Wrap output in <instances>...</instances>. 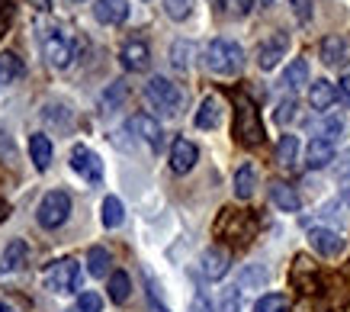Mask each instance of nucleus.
<instances>
[{"label":"nucleus","instance_id":"nucleus-1","mask_svg":"<svg viewBox=\"0 0 350 312\" xmlns=\"http://www.w3.org/2000/svg\"><path fill=\"white\" fill-rule=\"evenodd\" d=\"M202 65L219 77H234L244 68V49L232 39H213L202 52Z\"/></svg>","mask_w":350,"mask_h":312},{"label":"nucleus","instance_id":"nucleus-2","mask_svg":"<svg viewBox=\"0 0 350 312\" xmlns=\"http://www.w3.org/2000/svg\"><path fill=\"white\" fill-rule=\"evenodd\" d=\"M234 139L241 142L244 148H257L264 145V122H260V109L254 107L251 97L234 100Z\"/></svg>","mask_w":350,"mask_h":312},{"label":"nucleus","instance_id":"nucleus-3","mask_svg":"<svg viewBox=\"0 0 350 312\" xmlns=\"http://www.w3.org/2000/svg\"><path fill=\"white\" fill-rule=\"evenodd\" d=\"M145 100H148L158 113H164V116H177L183 107L180 87L174 84V81H167V77H161V75L151 77L148 84H145Z\"/></svg>","mask_w":350,"mask_h":312},{"label":"nucleus","instance_id":"nucleus-4","mask_svg":"<svg viewBox=\"0 0 350 312\" xmlns=\"http://www.w3.org/2000/svg\"><path fill=\"white\" fill-rule=\"evenodd\" d=\"M42 55L52 68H68L75 58V36L64 26H49L42 33Z\"/></svg>","mask_w":350,"mask_h":312},{"label":"nucleus","instance_id":"nucleus-5","mask_svg":"<svg viewBox=\"0 0 350 312\" xmlns=\"http://www.w3.org/2000/svg\"><path fill=\"white\" fill-rule=\"evenodd\" d=\"M45 287L52 293H75L81 290V268L75 258H62L52 261L45 270Z\"/></svg>","mask_w":350,"mask_h":312},{"label":"nucleus","instance_id":"nucleus-6","mask_svg":"<svg viewBox=\"0 0 350 312\" xmlns=\"http://www.w3.org/2000/svg\"><path fill=\"white\" fill-rule=\"evenodd\" d=\"M68 213H71V196L64 190H49L42 196V203H39V209H36V219H39L42 229H58L64 226Z\"/></svg>","mask_w":350,"mask_h":312},{"label":"nucleus","instance_id":"nucleus-7","mask_svg":"<svg viewBox=\"0 0 350 312\" xmlns=\"http://www.w3.org/2000/svg\"><path fill=\"white\" fill-rule=\"evenodd\" d=\"M215 235L232 238V242H247L257 232V219L251 213H238V209H222V219L215 222Z\"/></svg>","mask_w":350,"mask_h":312},{"label":"nucleus","instance_id":"nucleus-8","mask_svg":"<svg viewBox=\"0 0 350 312\" xmlns=\"http://www.w3.org/2000/svg\"><path fill=\"white\" fill-rule=\"evenodd\" d=\"M286 52H289V33H270L264 39V42L257 45V65L264 68V71H273L283 58H286Z\"/></svg>","mask_w":350,"mask_h":312},{"label":"nucleus","instance_id":"nucleus-9","mask_svg":"<svg viewBox=\"0 0 350 312\" xmlns=\"http://www.w3.org/2000/svg\"><path fill=\"white\" fill-rule=\"evenodd\" d=\"M71 168H75L87 183L103 181V161H100V155H94L87 145H75V148H71Z\"/></svg>","mask_w":350,"mask_h":312},{"label":"nucleus","instance_id":"nucleus-10","mask_svg":"<svg viewBox=\"0 0 350 312\" xmlns=\"http://www.w3.org/2000/svg\"><path fill=\"white\" fill-rule=\"evenodd\" d=\"M196 161H200V148L193 145L190 139H174V145H170V171L174 174H190L193 168H196Z\"/></svg>","mask_w":350,"mask_h":312},{"label":"nucleus","instance_id":"nucleus-11","mask_svg":"<svg viewBox=\"0 0 350 312\" xmlns=\"http://www.w3.org/2000/svg\"><path fill=\"white\" fill-rule=\"evenodd\" d=\"M319 52H321V62H325L328 68L350 65V39L347 36H325Z\"/></svg>","mask_w":350,"mask_h":312},{"label":"nucleus","instance_id":"nucleus-12","mask_svg":"<svg viewBox=\"0 0 350 312\" xmlns=\"http://www.w3.org/2000/svg\"><path fill=\"white\" fill-rule=\"evenodd\" d=\"M26 264H29V245L23 238H13L10 245L3 248V255H0V277L20 274Z\"/></svg>","mask_w":350,"mask_h":312},{"label":"nucleus","instance_id":"nucleus-13","mask_svg":"<svg viewBox=\"0 0 350 312\" xmlns=\"http://www.w3.org/2000/svg\"><path fill=\"white\" fill-rule=\"evenodd\" d=\"M308 242H312V248L319 251L321 258H338L340 251H344V238H340V232H334V229H312L308 232Z\"/></svg>","mask_w":350,"mask_h":312},{"label":"nucleus","instance_id":"nucleus-14","mask_svg":"<svg viewBox=\"0 0 350 312\" xmlns=\"http://www.w3.org/2000/svg\"><path fill=\"white\" fill-rule=\"evenodd\" d=\"M129 132H135L142 142H148L151 148H161V142H164V132H161V122L148 113H135V116L129 119Z\"/></svg>","mask_w":350,"mask_h":312},{"label":"nucleus","instance_id":"nucleus-15","mask_svg":"<svg viewBox=\"0 0 350 312\" xmlns=\"http://www.w3.org/2000/svg\"><path fill=\"white\" fill-rule=\"evenodd\" d=\"M119 58H122V68H126V71H148V65H151V49L145 42H138V39H132V42L122 45Z\"/></svg>","mask_w":350,"mask_h":312},{"label":"nucleus","instance_id":"nucleus-16","mask_svg":"<svg viewBox=\"0 0 350 312\" xmlns=\"http://www.w3.org/2000/svg\"><path fill=\"white\" fill-rule=\"evenodd\" d=\"M200 264H202V274L209 280H222L225 274H228V268H232V258H228L225 248H206Z\"/></svg>","mask_w":350,"mask_h":312},{"label":"nucleus","instance_id":"nucleus-17","mask_svg":"<svg viewBox=\"0 0 350 312\" xmlns=\"http://www.w3.org/2000/svg\"><path fill=\"white\" fill-rule=\"evenodd\" d=\"M94 16H96V23H103V26H119V23H126V16H129V0H96Z\"/></svg>","mask_w":350,"mask_h":312},{"label":"nucleus","instance_id":"nucleus-18","mask_svg":"<svg viewBox=\"0 0 350 312\" xmlns=\"http://www.w3.org/2000/svg\"><path fill=\"white\" fill-rule=\"evenodd\" d=\"M331 161H334V142L315 135L306 148V164L315 171V168H325V164H331Z\"/></svg>","mask_w":350,"mask_h":312},{"label":"nucleus","instance_id":"nucleus-19","mask_svg":"<svg viewBox=\"0 0 350 312\" xmlns=\"http://www.w3.org/2000/svg\"><path fill=\"white\" fill-rule=\"evenodd\" d=\"M293 287L302 293H315L319 290V270L308 264V258H296V264H293Z\"/></svg>","mask_w":350,"mask_h":312},{"label":"nucleus","instance_id":"nucleus-20","mask_svg":"<svg viewBox=\"0 0 350 312\" xmlns=\"http://www.w3.org/2000/svg\"><path fill=\"white\" fill-rule=\"evenodd\" d=\"M270 200H273V206H276V209H283V213H299V206H302L299 194L289 187V183H283V181L270 183Z\"/></svg>","mask_w":350,"mask_h":312},{"label":"nucleus","instance_id":"nucleus-21","mask_svg":"<svg viewBox=\"0 0 350 312\" xmlns=\"http://www.w3.org/2000/svg\"><path fill=\"white\" fill-rule=\"evenodd\" d=\"M334 100H338V90H334L331 81H315V84H308V103H312V109L325 113V109L334 107Z\"/></svg>","mask_w":350,"mask_h":312},{"label":"nucleus","instance_id":"nucleus-22","mask_svg":"<svg viewBox=\"0 0 350 312\" xmlns=\"http://www.w3.org/2000/svg\"><path fill=\"white\" fill-rule=\"evenodd\" d=\"M29 158L39 171H45V168L52 164V139L42 135V132H36V135L29 139Z\"/></svg>","mask_w":350,"mask_h":312},{"label":"nucleus","instance_id":"nucleus-23","mask_svg":"<svg viewBox=\"0 0 350 312\" xmlns=\"http://www.w3.org/2000/svg\"><path fill=\"white\" fill-rule=\"evenodd\" d=\"M257 190V171L254 164H241L238 171H234V196L238 200H251Z\"/></svg>","mask_w":350,"mask_h":312},{"label":"nucleus","instance_id":"nucleus-24","mask_svg":"<svg viewBox=\"0 0 350 312\" xmlns=\"http://www.w3.org/2000/svg\"><path fill=\"white\" fill-rule=\"evenodd\" d=\"M219 119H222V103L215 97H206L200 103V109H196V126H200V129H215Z\"/></svg>","mask_w":350,"mask_h":312},{"label":"nucleus","instance_id":"nucleus-25","mask_svg":"<svg viewBox=\"0 0 350 312\" xmlns=\"http://www.w3.org/2000/svg\"><path fill=\"white\" fill-rule=\"evenodd\" d=\"M296 155H299V139L286 132L283 139L276 142V164H280V168H293V164H296Z\"/></svg>","mask_w":350,"mask_h":312},{"label":"nucleus","instance_id":"nucleus-26","mask_svg":"<svg viewBox=\"0 0 350 312\" xmlns=\"http://www.w3.org/2000/svg\"><path fill=\"white\" fill-rule=\"evenodd\" d=\"M306 84H308V65H306V58H296L286 68V75H283V87L286 90H299V87H306Z\"/></svg>","mask_w":350,"mask_h":312},{"label":"nucleus","instance_id":"nucleus-27","mask_svg":"<svg viewBox=\"0 0 350 312\" xmlns=\"http://www.w3.org/2000/svg\"><path fill=\"white\" fill-rule=\"evenodd\" d=\"M23 75V62L16 58L13 52H3L0 55V87H7V84H13L16 77Z\"/></svg>","mask_w":350,"mask_h":312},{"label":"nucleus","instance_id":"nucleus-28","mask_svg":"<svg viewBox=\"0 0 350 312\" xmlns=\"http://www.w3.org/2000/svg\"><path fill=\"white\" fill-rule=\"evenodd\" d=\"M129 293H132V280H129V274L126 270H113V277H109V300L126 302Z\"/></svg>","mask_w":350,"mask_h":312},{"label":"nucleus","instance_id":"nucleus-29","mask_svg":"<svg viewBox=\"0 0 350 312\" xmlns=\"http://www.w3.org/2000/svg\"><path fill=\"white\" fill-rule=\"evenodd\" d=\"M109 264H113V258H109L107 248H90V251H87V270H90L94 277H107Z\"/></svg>","mask_w":350,"mask_h":312},{"label":"nucleus","instance_id":"nucleus-30","mask_svg":"<svg viewBox=\"0 0 350 312\" xmlns=\"http://www.w3.org/2000/svg\"><path fill=\"white\" fill-rule=\"evenodd\" d=\"M100 219H103V226L107 229L122 226V219H126V213H122V200H119V196H107V200H103V213H100Z\"/></svg>","mask_w":350,"mask_h":312},{"label":"nucleus","instance_id":"nucleus-31","mask_svg":"<svg viewBox=\"0 0 350 312\" xmlns=\"http://www.w3.org/2000/svg\"><path fill=\"white\" fill-rule=\"evenodd\" d=\"M289 309V296L286 293H267L254 302V312H286Z\"/></svg>","mask_w":350,"mask_h":312},{"label":"nucleus","instance_id":"nucleus-32","mask_svg":"<svg viewBox=\"0 0 350 312\" xmlns=\"http://www.w3.org/2000/svg\"><path fill=\"white\" fill-rule=\"evenodd\" d=\"M190 58H193V42H174L170 45V62H174V68H180V71H187L190 68Z\"/></svg>","mask_w":350,"mask_h":312},{"label":"nucleus","instance_id":"nucleus-33","mask_svg":"<svg viewBox=\"0 0 350 312\" xmlns=\"http://www.w3.org/2000/svg\"><path fill=\"white\" fill-rule=\"evenodd\" d=\"M164 13H167L170 20L183 23L193 13V0H164Z\"/></svg>","mask_w":350,"mask_h":312},{"label":"nucleus","instance_id":"nucleus-34","mask_svg":"<svg viewBox=\"0 0 350 312\" xmlns=\"http://www.w3.org/2000/svg\"><path fill=\"white\" fill-rule=\"evenodd\" d=\"M219 312H241V290H238V287H228V290H222Z\"/></svg>","mask_w":350,"mask_h":312},{"label":"nucleus","instance_id":"nucleus-35","mask_svg":"<svg viewBox=\"0 0 350 312\" xmlns=\"http://www.w3.org/2000/svg\"><path fill=\"white\" fill-rule=\"evenodd\" d=\"M122 100H126V84H122V81H116V84L103 94V109H116Z\"/></svg>","mask_w":350,"mask_h":312},{"label":"nucleus","instance_id":"nucleus-36","mask_svg":"<svg viewBox=\"0 0 350 312\" xmlns=\"http://www.w3.org/2000/svg\"><path fill=\"white\" fill-rule=\"evenodd\" d=\"M222 10L228 16H247L254 10V0H222Z\"/></svg>","mask_w":350,"mask_h":312},{"label":"nucleus","instance_id":"nucleus-37","mask_svg":"<svg viewBox=\"0 0 350 312\" xmlns=\"http://www.w3.org/2000/svg\"><path fill=\"white\" fill-rule=\"evenodd\" d=\"M103 309V300L96 296V293H81V300H77V312H100Z\"/></svg>","mask_w":350,"mask_h":312},{"label":"nucleus","instance_id":"nucleus-38","mask_svg":"<svg viewBox=\"0 0 350 312\" xmlns=\"http://www.w3.org/2000/svg\"><path fill=\"white\" fill-rule=\"evenodd\" d=\"M296 100H283V103H280V107H276V122H280V126H286L289 119H296Z\"/></svg>","mask_w":350,"mask_h":312},{"label":"nucleus","instance_id":"nucleus-39","mask_svg":"<svg viewBox=\"0 0 350 312\" xmlns=\"http://www.w3.org/2000/svg\"><path fill=\"white\" fill-rule=\"evenodd\" d=\"M289 7H293V13H296L299 23L312 20V0H289Z\"/></svg>","mask_w":350,"mask_h":312},{"label":"nucleus","instance_id":"nucleus-40","mask_svg":"<svg viewBox=\"0 0 350 312\" xmlns=\"http://www.w3.org/2000/svg\"><path fill=\"white\" fill-rule=\"evenodd\" d=\"M340 132H344V119H328L325 129H321V139L334 142V139H340Z\"/></svg>","mask_w":350,"mask_h":312},{"label":"nucleus","instance_id":"nucleus-41","mask_svg":"<svg viewBox=\"0 0 350 312\" xmlns=\"http://www.w3.org/2000/svg\"><path fill=\"white\" fill-rule=\"evenodd\" d=\"M190 312H215V309H213V302H209V296H206V293H196V296H193V302H190Z\"/></svg>","mask_w":350,"mask_h":312},{"label":"nucleus","instance_id":"nucleus-42","mask_svg":"<svg viewBox=\"0 0 350 312\" xmlns=\"http://www.w3.org/2000/svg\"><path fill=\"white\" fill-rule=\"evenodd\" d=\"M264 280H267V270L264 268H251L241 277V287H247V283H264Z\"/></svg>","mask_w":350,"mask_h":312},{"label":"nucleus","instance_id":"nucleus-43","mask_svg":"<svg viewBox=\"0 0 350 312\" xmlns=\"http://www.w3.org/2000/svg\"><path fill=\"white\" fill-rule=\"evenodd\" d=\"M338 97L344 100L350 107V75H344V81H340V87H338Z\"/></svg>","mask_w":350,"mask_h":312},{"label":"nucleus","instance_id":"nucleus-44","mask_svg":"<svg viewBox=\"0 0 350 312\" xmlns=\"http://www.w3.org/2000/svg\"><path fill=\"white\" fill-rule=\"evenodd\" d=\"M10 0H0V33H3V26H7V20H10Z\"/></svg>","mask_w":350,"mask_h":312},{"label":"nucleus","instance_id":"nucleus-45","mask_svg":"<svg viewBox=\"0 0 350 312\" xmlns=\"http://www.w3.org/2000/svg\"><path fill=\"white\" fill-rule=\"evenodd\" d=\"M29 7H36L39 13H45L49 7H52V0H29Z\"/></svg>","mask_w":350,"mask_h":312},{"label":"nucleus","instance_id":"nucleus-46","mask_svg":"<svg viewBox=\"0 0 350 312\" xmlns=\"http://www.w3.org/2000/svg\"><path fill=\"white\" fill-rule=\"evenodd\" d=\"M7 216H10V206H7V203H3V200H0V222H3Z\"/></svg>","mask_w":350,"mask_h":312},{"label":"nucleus","instance_id":"nucleus-47","mask_svg":"<svg viewBox=\"0 0 350 312\" xmlns=\"http://www.w3.org/2000/svg\"><path fill=\"white\" fill-rule=\"evenodd\" d=\"M0 312H13L10 306H7V302H0Z\"/></svg>","mask_w":350,"mask_h":312},{"label":"nucleus","instance_id":"nucleus-48","mask_svg":"<svg viewBox=\"0 0 350 312\" xmlns=\"http://www.w3.org/2000/svg\"><path fill=\"white\" fill-rule=\"evenodd\" d=\"M344 187H347V190H344V196H347V200H350V181H347V183H344Z\"/></svg>","mask_w":350,"mask_h":312},{"label":"nucleus","instance_id":"nucleus-49","mask_svg":"<svg viewBox=\"0 0 350 312\" xmlns=\"http://www.w3.org/2000/svg\"><path fill=\"white\" fill-rule=\"evenodd\" d=\"M260 3H264V7H270V3H273V0H260Z\"/></svg>","mask_w":350,"mask_h":312},{"label":"nucleus","instance_id":"nucleus-50","mask_svg":"<svg viewBox=\"0 0 350 312\" xmlns=\"http://www.w3.org/2000/svg\"><path fill=\"white\" fill-rule=\"evenodd\" d=\"M75 3H81V0H75Z\"/></svg>","mask_w":350,"mask_h":312}]
</instances>
